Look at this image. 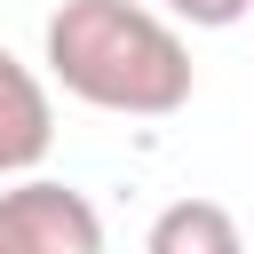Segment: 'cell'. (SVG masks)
<instances>
[{"label":"cell","instance_id":"obj_5","mask_svg":"<svg viewBox=\"0 0 254 254\" xmlns=\"http://www.w3.org/2000/svg\"><path fill=\"white\" fill-rule=\"evenodd\" d=\"M167 16L190 24V32H230V24L254 16V0H167Z\"/></svg>","mask_w":254,"mask_h":254},{"label":"cell","instance_id":"obj_4","mask_svg":"<svg viewBox=\"0 0 254 254\" xmlns=\"http://www.w3.org/2000/svg\"><path fill=\"white\" fill-rule=\"evenodd\" d=\"M143 254H246V238H238V214L222 198H175L151 214Z\"/></svg>","mask_w":254,"mask_h":254},{"label":"cell","instance_id":"obj_1","mask_svg":"<svg viewBox=\"0 0 254 254\" xmlns=\"http://www.w3.org/2000/svg\"><path fill=\"white\" fill-rule=\"evenodd\" d=\"M48 79L111 119H175L190 103V40L143 0H64L40 32Z\"/></svg>","mask_w":254,"mask_h":254},{"label":"cell","instance_id":"obj_2","mask_svg":"<svg viewBox=\"0 0 254 254\" xmlns=\"http://www.w3.org/2000/svg\"><path fill=\"white\" fill-rule=\"evenodd\" d=\"M0 254H103V214L71 183L8 175V190H0Z\"/></svg>","mask_w":254,"mask_h":254},{"label":"cell","instance_id":"obj_3","mask_svg":"<svg viewBox=\"0 0 254 254\" xmlns=\"http://www.w3.org/2000/svg\"><path fill=\"white\" fill-rule=\"evenodd\" d=\"M48 151H56L48 79H40L16 48H0V175H32Z\"/></svg>","mask_w":254,"mask_h":254}]
</instances>
